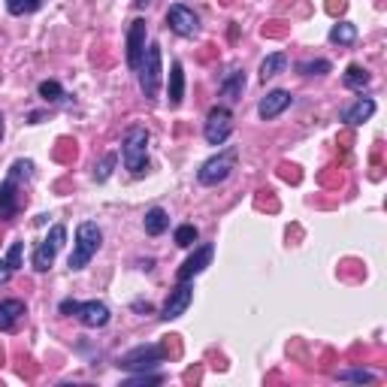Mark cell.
I'll return each mask as SVG.
<instances>
[{
	"instance_id": "cell-23",
	"label": "cell",
	"mask_w": 387,
	"mask_h": 387,
	"mask_svg": "<svg viewBox=\"0 0 387 387\" xmlns=\"http://www.w3.org/2000/svg\"><path fill=\"white\" fill-rule=\"evenodd\" d=\"M36 94H40L45 103H60L64 100V88H60V82H55V79L40 82V85H36Z\"/></svg>"
},
{
	"instance_id": "cell-15",
	"label": "cell",
	"mask_w": 387,
	"mask_h": 387,
	"mask_svg": "<svg viewBox=\"0 0 387 387\" xmlns=\"http://www.w3.org/2000/svg\"><path fill=\"white\" fill-rule=\"evenodd\" d=\"M375 115V100L373 97H357L348 109H342V121L345 124H363Z\"/></svg>"
},
{
	"instance_id": "cell-7",
	"label": "cell",
	"mask_w": 387,
	"mask_h": 387,
	"mask_svg": "<svg viewBox=\"0 0 387 387\" xmlns=\"http://www.w3.org/2000/svg\"><path fill=\"white\" fill-rule=\"evenodd\" d=\"M233 133V112L227 106H212L206 124H203V136H206L209 146H224Z\"/></svg>"
},
{
	"instance_id": "cell-2",
	"label": "cell",
	"mask_w": 387,
	"mask_h": 387,
	"mask_svg": "<svg viewBox=\"0 0 387 387\" xmlns=\"http://www.w3.org/2000/svg\"><path fill=\"white\" fill-rule=\"evenodd\" d=\"M103 245V230L94 221H82L76 227V242H73V254L67 257V267L70 269H85L91 263V257L100 252Z\"/></svg>"
},
{
	"instance_id": "cell-14",
	"label": "cell",
	"mask_w": 387,
	"mask_h": 387,
	"mask_svg": "<svg viewBox=\"0 0 387 387\" xmlns=\"http://www.w3.org/2000/svg\"><path fill=\"white\" fill-rule=\"evenodd\" d=\"M21 209V197H19V181L6 176L3 185H0V221H10V218L19 215Z\"/></svg>"
},
{
	"instance_id": "cell-24",
	"label": "cell",
	"mask_w": 387,
	"mask_h": 387,
	"mask_svg": "<svg viewBox=\"0 0 387 387\" xmlns=\"http://www.w3.org/2000/svg\"><path fill=\"white\" fill-rule=\"evenodd\" d=\"M339 382H357V384H373L375 382V373L373 369H339L336 373Z\"/></svg>"
},
{
	"instance_id": "cell-3",
	"label": "cell",
	"mask_w": 387,
	"mask_h": 387,
	"mask_svg": "<svg viewBox=\"0 0 387 387\" xmlns=\"http://www.w3.org/2000/svg\"><path fill=\"white\" fill-rule=\"evenodd\" d=\"M233 164H236V148H227V151H218L215 157H209L206 164L197 170V181L206 188H215L233 173Z\"/></svg>"
},
{
	"instance_id": "cell-18",
	"label": "cell",
	"mask_w": 387,
	"mask_h": 387,
	"mask_svg": "<svg viewBox=\"0 0 387 387\" xmlns=\"http://www.w3.org/2000/svg\"><path fill=\"white\" fill-rule=\"evenodd\" d=\"M181 97H185V73H181L179 60H173V67H170V85H166V100H170V106H179Z\"/></svg>"
},
{
	"instance_id": "cell-26",
	"label": "cell",
	"mask_w": 387,
	"mask_h": 387,
	"mask_svg": "<svg viewBox=\"0 0 387 387\" xmlns=\"http://www.w3.org/2000/svg\"><path fill=\"white\" fill-rule=\"evenodd\" d=\"M197 236H200V230H197L194 224H181V227H176V233H173V239H176L179 248H191L197 242Z\"/></svg>"
},
{
	"instance_id": "cell-30",
	"label": "cell",
	"mask_w": 387,
	"mask_h": 387,
	"mask_svg": "<svg viewBox=\"0 0 387 387\" xmlns=\"http://www.w3.org/2000/svg\"><path fill=\"white\" fill-rule=\"evenodd\" d=\"M164 382V375H157V373H133V378H127V387H140V384H161Z\"/></svg>"
},
{
	"instance_id": "cell-25",
	"label": "cell",
	"mask_w": 387,
	"mask_h": 387,
	"mask_svg": "<svg viewBox=\"0 0 387 387\" xmlns=\"http://www.w3.org/2000/svg\"><path fill=\"white\" fill-rule=\"evenodd\" d=\"M297 70H300L302 76H324V73L333 70V64H330L327 58H315V60H302Z\"/></svg>"
},
{
	"instance_id": "cell-4",
	"label": "cell",
	"mask_w": 387,
	"mask_h": 387,
	"mask_svg": "<svg viewBox=\"0 0 387 387\" xmlns=\"http://www.w3.org/2000/svg\"><path fill=\"white\" fill-rule=\"evenodd\" d=\"M140 91L142 97H155L157 88H161V45L151 43L142 55V64H140Z\"/></svg>"
},
{
	"instance_id": "cell-33",
	"label": "cell",
	"mask_w": 387,
	"mask_h": 387,
	"mask_svg": "<svg viewBox=\"0 0 387 387\" xmlns=\"http://www.w3.org/2000/svg\"><path fill=\"white\" fill-rule=\"evenodd\" d=\"M10 276H12L10 263H6V261H0V285H6V282H10Z\"/></svg>"
},
{
	"instance_id": "cell-28",
	"label": "cell",
	"mask_w": 387,
	"mask_h": 387,
	"mask_svg": "<svg viewBox=\"0 0 387 387\" xmlns=\"http://www.w3.org/2000/svg\"><path fill=\"white\" fill-rule=\"evenodd\" d=\"M10 179H15V181H21V179H30L34 176V164L30 161H25V157H19L12 166H10V173H6Z\"/></svg>"
},
{
	"instance_id": "cell-9",
	"label": "cell",
	"mask_w": 387,
	"mask_h": 387,
	"mask_svg": "<svg viewBox=\"0 0 387 387\" xmlns=\"http://www.w3.org/2000/svg\"><path fill=\"white\" fill-rule=\"evenodd\" d=\"M191 300H194V287H191V282H179V285L170 291V297H166L164 309H161V318H164V321H176L179 315H185V312H188Z\"/></svg>"
},
{
	"instance_id": "cell-29",
	"label": "cell",
	"mask_w": 387,
	"mask_h": 387,
	"mask_svg": "<svg viewBox=\"0 0 387 387\" xmlns=\"http://www.w3.org/2000/svg\"><path fill=\"white\" fill-rule=\"evenodd\" d=\"M115 164H118V155H106L103 161L94 166V179L97 181H106V179L112 176V166H115Z\"/></svg>"
},
{
	"instance_id": "cell-13",
	"label": "cell",
	"mask_w": 387,
	"mask_h": 387,
	"mask_svg": "<svg viewBox=\"0 0 387 387\" xmlns=\"http://www.w3.org/2000/svg\"><path fill=\"white\" fill-rule=\"evenodd\" d=\"M76 318H79L85 327L97 330V327H106L109 324V306L100 300H88V302H79V309H76Z\"/></svg>"
},
{
	"instance_id": "cell-34",
	"label": "cell",
	"mask_w": 387,
	"mask_h": 387,
	"mask_svg": "<svg viewBox=\"0 0 387 387\" xmlns=\"http://www.w3.org/2000/svg\"><path fill=\"white\" fill-rule=\"evenodd\" d=\"M330 10H339V12H342V10H345V0H330Z\"/></svg>"
},
{
	"instance_id": "cell-8",
	"label": "cell",
	"mask_w": 387,
	"mask_h": 387,
	"mask_svg": "<svg viewBox=\"0 0 387 387\" xmlns=\"http://www.w3.org/2000/svg\"><path fill=\"white\" fill-rule=\"evenodd\" d=\"M166 25L179 36H197L200 34V15L185 3H173L170 12H166Z\"/></svg>"
},
{
	"instance_id": "cell-20",
	"label": "cell",
	"mask_w": 387,
	"mask_h": 387,
	"mask_svg": "<svg viewBox=\"0 0 387 387\" xmlns=\"http://www.w3.org/2000/svg\"><path fill=\"white\" fill-rule=\"evenodd\" d=\"M287 67V55L285 52H272V55H267L261 60V79L267 82V79H272V76H278Z\"/></svg>"
},
{
	"instance_id": "cell-32",
	"label": "cell",
	"mask_w": 387,
	"mask_h": 387,
	"mask_svg": "<svg viewBox=\"0 0 387 387\" xmlns=\"http://www.w3.org/2000/svg\"><path fill=\"white\" fill-rule=\"evenodd\" d=\"M76 309H79V302H76V300H64V302H60V315H76Z\"/></svg>"
},
{
	"instance_id": "cell-5",
	"label": "cell",
	"mask_w": 387,
	"mask_h": 387,
	"mask_svg": "<svg viewBox=\"0 0 387 387\" xmlns=\"http://www.w3.org/2000/svg\"><path fill=\"white\" fill-rule=\"evenodd\" d=\"M164 354H166L164 345H136L133 351H127L118 360V366L124 373H148V369H155L164 360Z\"/></svg>"
},
{
	"instance_id": "cell-31",
	"label": "cell",
	"mask_w": 387,
	"mask_h": 387,
	"mask_svg": "<svg viewBox=\"0 0 387 387\" xmlns=\"http://www.w3.org/2000/svg\"><path fill=\"white\" fill-rule=\"evenodd\" d=\"M21 248H25L21 242H12L10 252H6V263H10V269H12V272L21 267Z\"/></svg>"
},
{
	"instance_id": "cell-17",
	"label": "cell",
	"mask_w": 387,
	"mask_h": 387,
	"mask_svg": "<svg viewBox=\"0 0 387 387\" xmlns=\"http://www.w3.org/2000/svg\"><path fill=\"white\" fill-rule=\"evenodd\" d=\"M21 315H25V302L21 300H3L0 302V330L3 333L15 330V324L21 321Z\"/></svg>"
},
{
	"instance_id": "cell-12",
	"label": "cell",
	"mask_w": 387,
	"mask_h": 387,
	"mask_svg": "<svg viewBox=\"0 0 387 387\" xmlns=\"http://www.w3.org/2000/svg\"><path fill=\"white\" fill-rule=\"evenodd\" d=\"M291 103H294L291 91L276 88V91H269V94L261 100V106H257V115H261L263 121H272V118H278V115H282V112H285Z\"/></svg>"
},
{
	"instance_id": "cell-10",
	"label": "cell",
	"mask_w": 387,
	"mask_h": 387,
	"mask_svg": "<svg viewBox=\"0 0 387 387\" xmlns=\"http://www.w3.org/2000/svg\"><path fill=\"white\" fill-rule=\"evenodd\" d=\"M146 19H133L127 27V67L140 70L142 55H146Z\"/></svg>"
},
{
	"instance_id": "cell-19",
	"label": "cell",
	"mask_w": 387,
	"mask_h": 387,
	"mask_svg": "<svg viewBox=\"0 0 387 387\" xmlns=\"http://www.w3.org/2000/svg\"><path fill=\"white\" fill-rule=\"evenodd\" d=\"M142 227H146L148 236H161V233H166V227H170V215H166L161 206H151L146 212V221H142Z\"/></svg>"
},
{
	"instance_id": "cell-35",
	"label": "cell",
	"mask_w": 387,
	"mask_h": 387,
	"mask_svg": "<svg viewBox=\"0 0 387 387\" xmlns=\"http://www.w3.org/2000/svg\"><path fill=\"white\" fill-rule=\"evenodd\" d=\"M133 3H136V6H146V3H148V0H133Z\"/></svg>"
},
{
	"instance_id": "cell-36",
	"label": "cell",
	"mask_w": 387,
	"mask_h": 387,
	"mask_svg": "<svg viewBox=\"0 0 387 387\" xmlns=\"http://www.w3.org/2000/svg\"><path fill=\"white\" fill-rule=\"evenodd\" d=\"M0 136H3V115H0Z\"/></svg>"
},
{
	"instance_id": "cell-22",
	"label": "cell",
	"mask_w": 387,
	"mask_h": 387,
	"mask_svg": "<svg viewBox=\"0 0 387 387\" xmlns=\"http://www.w3.org/2000/svg\"><path fill=\"white\" fill-rule=\"evenodd\" d=\"M354 40H357V25H351V21H339V25L330 27V43L351 45Z\"/></svg>"
},
{
	"instance_id": "cell-6",
	"label": "cell",
	"mask_w": 387,
	"mask_h": 387,
	"mask_svg": "<svg viewBox=\"0 0 387 387\" xmlns=\"http://www.w3.org/2000/svg\"><path fill=\"white\" fill-rule=\"evenodd\" d=\"M64 242H67V227L55 224L49 230V236H45L40 245L34 248V269L36 272H49L52 263H55V257H58V252L64 248Z\"/></svg>"
},
{
	"instance_id": "cell-16",
	"label": "cell",
	"mask_w": 387,
	"mask_h": 387,
	"mask_svg": "<svg viewBox=\"0 0 387 387\" xmlns=\"http://www.w3.org/2000/svg\"><path fill=\"white\" fill-rule=\"evenodd\" d=\"M242 91H245V73L239 67H233L221 79V97H227V103H236L242 97Z\"/></svg>"
},
{
	"instance_id": "cell-1",
	"label": "cell",
	"mask_w": 387,
	"mask_h": 387,
	"mask_svg": "<svg viewBox=\"0 0 387 387\" xmlns=\"http://www.w3.org/2000/svg\"><path fill=\"white\" fill-rule=\"evenodd\" d=\"M121 161L131 170V176H146L148 170V131L140 124L127 127L121 136Z\"/></svg>"
},
{
	"instance_id": "cell-11",
	"label": "cell",
	"mask_w": 387,
	"mask_h": 387,
	"mask_svg": "<svg viewBox=\"0 0 387 387\" xmlns=\"http://www.w3.org/2000/svg\"><path fill=\"white\" fill-rule=\"evenodd\" d=\"M212 257H215V245H200V248H197V252L179 267L176 278H179V282H194V278L200 276V272L212 263Z\"/></svg>"
},
{
	"instance_id": "cell-21",
	"label": "cell",
	"mask_w": 387,
	"mask_h": 387,
	"mask_svg": "<svg viewBox=\"0 0 387 387\" xmlns=\"http://www.w3.org/2000/svg\"><path fill=\"white\" fill-rule=\"evenodd\" d=\"M342 82H345V88H348V91H363V88L369 85V82H373V76H369L366 70H363L360 64H351V67L345 70Z\"/></svg>"
},
{
	"instance_id": "cell-27",
	"label": "cell",
	"mask_w": 387,
	"mask_h": 387,
	"mask_svg": "<svg viewBox=\"0 0 387 387\" xmlns=\"http://www.w3.org/2000/svg\"><path fill=\"white\" fill-rule=\"evenodd\" d=\"M43 6V0H6V12L10 15H30Z\"/></svg>"
}]
</instances>
